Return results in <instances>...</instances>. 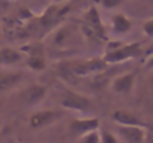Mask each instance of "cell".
<instances>
[{"label":"cell","instance_id":"cell-20","mask_svg":"<svg viewBox=\"0 0 153 143\" xmlns=\"http://www.w3.org/2000/svg\"><path fill=\"white\" fill-rule=\"evenodd\" d=\"M152 54H153V43H150L149 46H147L146 49H144L143 55H144V58H146V57H149V55H152Z\"/></svg>","mask_w":153,"mask_h":143},{"label":"cell","instance_id":"cell-3","mask_svg":"<svg viewBox=\"0 0 153 143\" xmlns=\"http://www.w3.org/2000/svg\"><path fill=\"white\" fill-rule=\"evenodd\" d=\"M141 55H143V51H141L140 42H131V43L122 42V45H119L116 49L104 52L102 60L110 66V64H120V63H125L128 60L138 58Z\"/></svg>","mask_w":153,"mask_h":143},{"label":"cell","instance_id":"cell-17","mask_svg":"<svg viewBox=\"0 0 153 143\" xmlns=\"http://www.w3.org/2000/svg\"><path fill=\"white\" fill-rule=\"evenodd\" d=\"M104 9H116L119 6H122L126 0H98Z\"/></svg>","mask_w":153,"mask_h":143},{"label":"cell","instance_id":"cell-14","mask_svg":"<svg viewBox=\"0 0 153 143\" xmlns=\"http://www.w3.org/2000/svg\"><path fill=\"white\" fill-rule=\"evenodd\" d=\"M25 64L33 72H43L46 69V60L42 54H31L25 58Z\"/></svg>","mask_w":153,"mask_h":143},{"label":"cell","instance_id":"cell-24","mask_svg":"<svg viewBox=\"0 0 153 143\" xmlns=\"http://www.w3.org/2000/svg\"><path fill=\"white\" fill-rule=\"evenodd\" d=\"M0 125H1V119H0Z\"/></svg>","mask_w":153,"mask_h":143},{"label":"cell","instance_id":"cell-7","mask_svg":"<svg viewBox=\"0 0 153 143\" xmlns=\"http://www.w3.org/2000/svg\"><path fill=\"white\" fill-rule=\"evenodd\" d=\"M135 78H137V72L131 70V72H126L117 78L113 79L111 82V91L116 93L119 95H128L131 94L134 85H135Z\"/></svg>","mask_w":153,"mask_h":143},{"label":"cell","instance_id":"cell-12","mask_svg":"<svg viewBox=\"0 0 153 143\" xmlns=\"http://www.w3.org/2000/svg\"><path fill=\"white\" fill-rule=\"evenodd\" d=\"M110 27H111V31L114 34H125V33L131 31L132 21L123 13H114V15H111Z\"/></svg>","mask_w":153,"mask_h":143},{"label":"cell","instance_id":"cell-18","mask_svg":"<svg viewBox=\"0 0 153 143\" xmlns=\"http://www.w3.org/2000/svg\"><path fill=\"white\" fill-rule=\"evenodd\" d=\"M143 33L144 36L153 39V18H149L143 22Z\"/></svg>","mask_w":153,"mask_h":143},{"label":"cell","instance_id":"cell-10","mask_svg":"<svg viewBox=\"0 0 153 143\" xmlns=\"http://www.w3.org/2000/svg\"><path fill=\"white\" fill-rule=\"evenodd\" d=\"M111 119L116 125H125V127H146V122L140 119L135 113L123 109H117L111 113Z\"/></svg>","mask_w":153,"mask_h":143},{"label":"cell","instance_id":"cell-2","mask_svg":"<svg viewBox=\"0 0 153 143\" xmlns=\"http://www.w3.org/2000/svg\"><path fill=\"white\" fill-rule=\"evenodd\" d=\"M80 28H82V33L85 34V37L88 40H91L92 43L107 40L105 25L102 22V18L98 12V9H97V6H89L86 9Z\"/></svg>","mask_w":153,"mask_h":143},{"label":"cell","instance_id":"cell-19","mask_svg":"<svg viewBox=\"0 0 153 143\" xmlns=\"http://www.w3.org/2000/svg\"><path fill=\"white\" fill-rule=\"evenodd\" d=\"M144 66L147 70H153V54L144 58Z\"/></svg>","mask_w":153,"mask_h":143},{"label":"cell","instance_id":"cell-9","mask_svg":"<svg viewBox=\"0 0 153 143\" xmlns=\"http://www.w3.org/2000/svg\"><path fill=\"white\" fill-rule=\"evenodd\" d=\"M117 134L125 143H146V127H116Z\"/></svg>","mask_w":153,"mask_h":143},{"label":"cell","instance_id":"cell-15","mask_svg":"<svg viewBox=\"0 0 153 143\" xmlns=\"http://www.w3.org/2000/svg\"><path fill=\"white\" fill-rule=\"evenodd\" d=\"M80 143H100V131L95 130L80 136Z\"/></svg>","mask_w":153,"mask_h":143},{"label":"cell","instance_id":"cell-6","mask_svg":"<svg viewBox=\"0 0 153 143\" xmlns=\"http://www.w3.org/2000/svg\"><path fill=\"white\" fill-rule=\"evenodd\" d=\"M68 130L74 136H83L89 131L100 130V119L98 118H74L68 124Z\"/></svg>","mask_w":153,"mask_h":143},{"label":"cell","instance_id":"cell-11","mask_svg":"<svg viewBox=\"0 0 153 143\" xmlns=\"http://www.w3.org/2000/svg\"><path fill=\"white\" fill-rule=\"evenodd\" d=\"M24 60L22 51H18L15 48L3 46L0 48V66L7 67V66H15Z\"/></svg>","mask_w":153,"mask_h":143},{"label":"cell","instance_id":"cell-1","mask_svg":"<svg viewBox=\"0 0 153 143\" xmlns=\"http://www.w3.org/2000/svg\"><path fill=\"white\" fill-rule=\"evenodd\" d=\"M107 63L101 58H88V60H74L62 64L61 70L64 75H68L70 78H85L89 75H98L107 69Z\"/></svg>","mask_w":153,"mask_h":143},{"label":"cell","instance_id":"cell-4","mask_svg":"<svg viewBox=\"0 0 153 143\" xmlns=\"http://www.w3.org/2000/svg\"><path fill=\"white\" fill-rule=\"evenodd\" d=\"M61 106L64 109H68V110H74V112H80V113H86L91 110L92 107V101L83 94H79L76 91H71V90H67L64 91L61 95V100H59Z\"/></svg>","mask_w":153,"mask_h":143},{"label":"cell","instance_id":"cell-8","mask_svg":"<svg viewBox=\"0 0 153 143\" xmlns=\"http://www.w3.org/2000/svg\"><path fill=\"white\" fill-rule=\"evenodd\" d=\"M46 93H48L46 87L39 85V84H33V85L27 87L25 90H22L19 97H21V100H22L24 104H27V106H36L40 101L45 100Z\"/></svg>","mask_w":153,"mask_h":143},{"label":"cell","instance_id":"cell-5","mask_svg":"<svg viewBox=\"0 0 153 143\" xmlns=\"http://www.w3.org/2000/svg\"><path fill=\"white\" fill-rule=\"evenodd\" d=\"M59 118H61V112L46 109V110H39V112L33 113L30 116L28 124L33 130H40V128H45V127H49L52 124H55Z\"/></svg>","mask_w":153,"mask_h":143},{"label":"cell","instance_id":"cell-22","mask_svg":"<svg viewBox=\"0 0 153 143\" xmlns=\"http://www.w3.org/2000/svg\"><path fill=\"white\" fill-rule=\"evenodd\" d=\"M150 85H152V90H153V75H152V78H150Z\"/></svg>","mask_w":153,"mask_h":143},{"label":"cell","instance_id":"cell-16","mask_svg":"<svg viewBox=\"0 0 153 143\" xmlns=\"http://www.w3.org/2000/svg\"><path fill=\"white\" fill-rule=\"evenodd\" d=\"M100 143H119L117 142V137L110 133L108 130H104V131H100Z\"/></svg>","mask_w":153,"mask_h":143},{"label":"cell","instance_id":"cell-13","mask_svg":"<svg viewBox=\"0 0 153 143\" xmlns=\"http://www.w3.org/2000/svg\"><path fill=\"white\" fill-rule=\"evenodd\" d=\"M21 79H22V73H19V72L0 73V93L10 91L21 82Z\"/></svg>","mask_w":153,"mask_h":143},{"label":"cell","instance_id":"cell-23","mask_svg":"<svg viewBox=\"0 0 153 143\" xmlns=\"http://www.w3.org/2000/svg\"><path fill=\"white\" fill-rule=\"evenodd\" d=\"M0 37H1V28H0Z\"/></svg>","mask_w":153,"mask_h":143},{"label":"cell","instance_id":"cell-21","mask_svg":"<svg viewBox=\"0 0 153 143\" xmlns=\"http://www.w3.org/2000/svg\"><path fill=\"white\" fill-rule=\"evenodd\" d=\"M53 3H64V1H67V0H52Z\"/></svg>","mask_w":153,"mask_h":143}]
</instances>
